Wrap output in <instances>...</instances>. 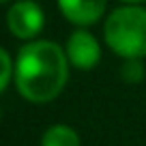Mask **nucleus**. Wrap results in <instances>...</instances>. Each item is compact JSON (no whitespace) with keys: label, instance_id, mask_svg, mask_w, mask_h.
I'll list each match as a JSON object with an SVG mask.
<instances>
[{"label":"nucleus","instance_id":"0eeeda50","mask_svg":"<svg viewBox=\"0 0 146 146\" xmlns=\"http://www.w3.org/2000/svg\"><path fill=\"white\" fill-rule=\"evenodd\" d=\"M120 80L125 84H140L144 82L146 78V67H144V60L142 58H129V60H123L120 64Z\"/></svg>","mask_w":146,"mask_h":146},{"label":"nucleus","instance_id":"6e6552de","mask_svg":"<svg viewBox=\"0 0 146 146\" xmlns=\"http://www.w3.org/2000/svg\"><path fill=\"white\" fill-rule=\"evenodd\" d=\"M15 75V58L0 45V95L13 84Z\"/></svg>","mask_w":146,"mask_h":146},{"label":"nucleus","instance_id":"9d476101","mask_svg":"<svg viewBox=\"0 0 146 146\" xmlns=\"http://www.w3.org/2000/svg\"><path fill=\"white\" fill-rule=\"evenodd\" d=\"M7 2H13V0H0V5H7Z\"/></svg>","mask_w":146,"mask_h":146},{"label":"nucleus","instance_id":"f257e3e1","mask_svg":"<svg viewBox=\"0 0 146 146\" xmlns=\"http://www.w3.org/2000/svg\"><path fill=\"white\" fill-rule=\"evenodd\" d=\"M69 69L64 45L50 39L26 41L15 54V90L28 103H52L67 86Z\"/></svg>","mask_w":146,"mask_h":146},{"label":"nucleus","instance_id":"39448f33","mask_svg":"<svg viewBox=\"0 0 146 146\" xmlns=\"http://www.w3.org/2000/svg\"><path fill=\"white\" fill-rule=\"evenodd\" d=\"M56 7L75 28H90L105 19L108 0H56Z\"/></svg>","mask_w":146,"mask_h":146},{"label":"nucleus","instance_id":"9b49d317","mask_svg":"<svg viewBox=\"0 0 146 146\" xmlns=\"http://www.w3.org/2000/svg\"><path fill=\"white\" fill-rule=\"evenodd\" d=\"M0 118H2V108H0Z\"/></svg>","mask_w":146,"mask_h":146},{"label":"nucleus","instance_id":"f03ea898","mask_svg":"<svg viewBox=\"0 0 146 146\" xmlns=\"http://www.w3.org/2000/svg\"><path fill=\"white\" fill-rule=\"evenodd\" d=\"M103 43L123 60L146 58V7L123 5L103 19Z\"/></svg>","mask_w":146,"mask_h":146},{"label":"nucleus","instance_id":"20e7f679","mask_svg":"<svg viewBox=\"0 0 146 146\" xmlns=\"http://www.w3.org/2000/svg\"><path fill=\"white\" fill-rule=\"evenodd\" d=\"M64 54L69 64L80 71H92L101 60V41L88 28H75L67 36Z\"/></svg>","mask_w":146,"mask_h":146},{"label":"nucleus","instance_id":"7ed1b4c3","mask_svg":"<svg viewBox=\"0 0 146 146\" xmlns=\"http://www.w3.org/2000/svg\"><path fill=\"white\" fill-rule=\"evenodd\" d=\"M7 28L19 41H32L45 28V11L35 0H13L7 11Z\"/></svg>","mask_w":146,"mask_h":146},{"label":"nucleus","instance_id":"423d86ee","mask_svg":"<svg viewBox=\"0 0 146 146\" xmlns=\"http://www.w3.org/2000/svg\"><path fill=\"white\" fill-rule=\"evenodd\" d=\"M39 146H82V137L71 125L56 123L43 131Z\"/></svg>","mask_w":146,"mask_h":146},{"label":"nucleus","instance_id":"1a4fd4ad","mask_svg":"<svg viewBox=\"0 0 146 146\" xmlns=\"http://www.w3.org/2000/svg\"><path fill=\"white\" fill-rule=\"evenodd\" d=\"M123 5H146V0H118Z\"/></svg>","mask_w":146,"mask_h":146}]
</instances>
